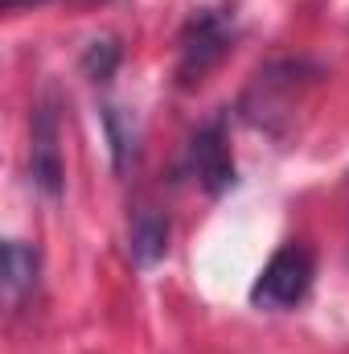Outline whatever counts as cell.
Here are the masks:
<instances>
[{"label": "cell", "instance_id": "6", "mask_svg": "<svg viewBox=\"0 0 349 354\" xmlns=\"http://www.w3.org/2000/svg\"><path fill=\"white\" fill-rule=\"evenodd\" d=\"M37 272H41V252L33 243H25V239L4 243V292L12 305L37 288Z\"/></svg>", "mask_w": 349, "mask_h": 354}, {"label": "cell", "instance_id": "7", "mask_svg": "<svg viewBox=\"0 0 349 354\" xmlns=\"http://www.w3.org/2000/svg\"><path fill=\"white\" fill-rule=\"evenodd\" d=\"M119 58H123V50H119V41H115V37L90 41V46H87V54H83V71H87V79H90V83H107V79L115 75Z\"/></svg>", "mask_w": 349, "mask_h": 354}, {"label": "cell", "instance_id": "5", "mask_svg": "<svg viewBox=\"0 0 349 354\" xmlns=\"http://www.w3.org/2000/svg\"><path fill=\"white\" fill-rule=\"evenodd\" d=\"M128 256L136 268H152L169 256V218L152 206L136 210L132 214V227H128Z\"/></svg>", "mask_w": 349, "mask_h": 354}, {"label": "cell", "instance_id": "3", "mask_svg": "<svg viewBox=\"0 0 349 354\" xmlns=\"http://www.w3.org/2000/svg\"><path fill=\"white\" fill-rule=\"evenodd\" d=\"M33 136H29V177L46 198H62L66 189V161H62V111L58 91L46 87V95L33 107Z\"/></svg>", "mask_w": 349, "mask_h": 354}, {"label": "cell", "instance_id": "1", "mask_svg": "<svg viewBox=\"0 0 349 354\" xmlns=\"http://www.w3.org/2000/svg\"><path fill=\"white\" fill-rule=\"evenodd\" d=\"M312 280H317V256H312V248L300 243V239H292L255 276L251 305L267 309V313H288V309L304 305V297L312 292Z\"/></svg>", "mask_w": 349, "mask_h": 354}, {"label": "cell", "instance_id": "4", "mask_svg": "<svg viewBox=\"0 0 349 354\" xmlns=\"http://www.w3.org/2000/svg\"><path fill=\"white\" fill-rule=\"evenodd\" d=\"M185 165L193 181L206 189V194H226L235 189L239 169H235V157H230V145H226V115H214L210 124H201L185 149Z\"/></svg>", "mask_w": 349, "mask_h": 354}, {"label": "cell", "instance_id": "2", "mask_svg": "<svg viewBox=\"0 0 349 354\" xmlns=\"http://www.w3.org/2000/svg\"><path fill=\"white\" fill-rule=\"evenodd\" d=\"M235 46V8L218 4V8H197L189 17V25L181 29V62H177V79L181 87L201 83Z\"/></svg>", "mask_w": 349, "mask_h": 354}, {"label": "cell", "instance_id": "8", "mask_svg": "<svg viewBox=\"0 0 349 354\" xmlns=\"http://www.w3.org/2000/svg\"><path fill=\"white\" fill-rule=\"evenodd\" d=\"M103 128H107V140H111L115 169H128V161H132V132L123 128V120H119L115 107H103Z\"/></svg>", "mask_w": 349, "mask_h": 354}]
</instances>
